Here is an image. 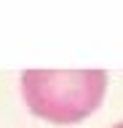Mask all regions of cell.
<instances>
[{"label": "cell", "instance_id": "obj_2", "mask_svg": "<svg viewBox=\"0 0 123 128\" xmlns=\"http://www.w3.org/2000/svg\"><path fill=\"white\" fill-rule=\"evenodd\" d=\"M112 128H123V123H118V126H112Z\"/></svg>", "mask_w": 123, "mask_h": 128}, {"label": "cell", "instance_id": "obj_1", "mask_svg": "<svg viewBox=\"0 0 123 128\" xmlns=\"http://www.w3.org/2000/svg\"><path fill=\"white\" fill-rule=\"evenodd\" d=\"M107 72L102 70H27L22 94L27 107L51 123H78L104 99Z\"/></svg>", "mask_w": 123, "mask_h": 128}]
</instances>
